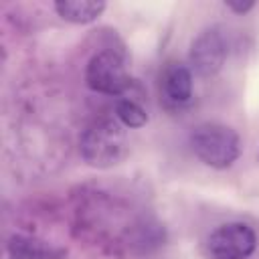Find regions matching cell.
<instances>
[{
  "label": "cell",
  "mask_w": 259,
  "mask_h": 259,
  "mask_svg": "<svg viewBox=\"0 0 259 259\" xmlns=\"http://www.w3.org/2000/svg\"><path fill=\"white\" fill-rule=\"evenodd\" d=\"M229 55V40L221 26H208L198 32L190 45V71L200 77H214Z\"/></svg>",
  "instance_id": "cell-4"
},
{
  "label": "cell",
  "mask_w": 259,
  "mask_h": 259,
  "mask_svg": "<svg viewBox=\"0 0 259 259\" xmlns=\"http://www.w3.org/2000/svg\"><path fill=\"white\" fill-rule=\"evenodd\" d=\"M190 146L202 164L217 170L229 168L241 154V140L237 132L217 121L196 125L190 134Z\"/></svg>",
  "instance_id": "cell-2"
},
{
  "label": "cell",
  "mask_w": 259,
  "mask_h": 259,
  "mask_svg": "<svg viewBox=\"0 0 259 259\" xmlns=\"http://www.w3.org/2000/svg\"><path fill=\"white\" fill-rule=\"evenodd\" d=\"M115 115L123 127H142L148 121L146 109L130 97H121L115 101Z\"/></svg>",
  "instance_id": "cell-9"
},
{
  "label": "cell",
  "mask_w": 259,
  "mask_h": 259,
  "mask_svg": "<svg viewBox=\"0 0 259 259\" xmlns=\"http://www.w3.org/2000/svg\"><path fill=\"white\" fill-rule=\"evenodd\" d=\"M255 247V231L245 223H225L206 239V253L210 259H247Z\"/></svg>",
  "instance_id": "cell-5"
},
{
  "label": "cell",
  "mask_w": 259,
  "mask_h": 259,
  "mask_svg": "<svg viewBox=\"0 0 259 259\" xmlns=\"http://www.w3.org/2000/svg\"><path fill=\"white\" fill-rule=\"evenodd\" d=\"M55 10L67 22L89 24L103 14L105 2L103 0H59L55 2Z\"/></svg>",
  "instance_id": "cell-8"
},
{
  "label": "cell",
  "mask_w": 259,
  "mask_h": 259,
  "mask_svg": "<svg viewBox=\"0 0 259 259\" xmlns=\"http://www.w3.org/2000/svg\"><path fill=\"white\" fill-rule=\"evenodd\" d=\"M164 95L168 101L182 105L192 97V71L186 65H170L162 77Z\"/></svg>",
  "instance_id": "cell-7"
},
{
  "label": "cell",
  "mask_w": 259,
  "mask_h": 259,
  "mask_svg": "<svg viewBox=\"0 0 259 259\" xmlns=\"http://www.w3.org/2000/svg\"><path fill=\"white\" fill-rule=\"evenodd\" d=\"M12 259H65L67 251L55 245H49L40 239L14 235L8 243Z\"/></svg>",
  "instance_id": "cell-6"
},
{
  "label": "cell",
  "mask_w": 259,
  "mask_h": 259,
  "mask_svg": "<svg viewBox=\"0 0 259 259\" xmlns=\"http://www.w3.org/2000/svg\"><path fill=\"white\" fill-rule=\"evenodd\" d=\"M225 6H227L229 10H233V12H237V14H245V12H249L255 4H253V2H233V0H229V2H225Z\"/></svg>",
  "instance_id": "cell-10"
},
{
  "label": "cell",
  "mask_w": 259,
  "mask_h": 259,
  "mask_svg": "<svg viewBox=\"0 0 259 259\" xmlns=\"http://www.w3.org/2000/svg\"><path fill=\"white\" fill-rule=\"evenodd\" d=\"M81 158L93 168H111L127 152L123 125L113 117H99L85 127L79 140Z\"/></svg>",
  "instance_id": "cell-1"
},
{
  "label": "cell",
  "mask_w": 259,
  "mask_h": 259,
  "mask_svg": "<svg viewBox=\"0 0 259 259\" xmlns=\"http://www.w3.org/2000/svg\"><path fill=\"white\" fill-rule=\"evenodd\" d=\"M85 81L89 89L103 95H121L132 83L125 63L115 51L95 53L87 63Z\"/></svg>",
  "instance_id": "cell-3"
}]
</instances>
